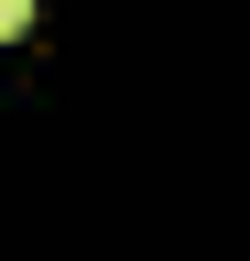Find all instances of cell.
<instances>
[{
  "label": "cell",
  "instance_id": "6da1fadb",
  "mask_svg": "<svg viewBox=\"0 0 250 261\" xmlns=\"http://www.w3.org/2000/svg\"><path fill=\"white\" fill-rule=\"evenodd\" d=\"M22 22H33V0H0V33H22Z\"/></svg>",
  "mask_w": 250,
  "mask_h": 261
}]
</instances>
